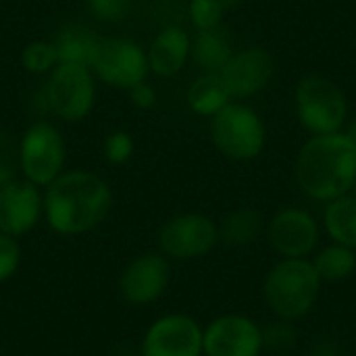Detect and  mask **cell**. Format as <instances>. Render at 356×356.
I'll use <instances>...</instances> for the list:
<instances>
[{"mask_svg": "<svg viewBox=\"0 0 356 356\" xmlns=\"http://www.w3.org/2000/svg\"><path fill=\"white\" fill-rule=\"evenodd\" d=\"M313 267L321 282H342L348 280L356 271V254L353 248L342 244L325 246L313 261Z\"/></svg>", "mask_w": 356, "mask_h": 356, "instance_id": "cell-22", "label": "cell"}, {"mask_svg": "<svg viewBox=\"0 0 356 356\" xmlns=\"http://www.w3.org/2000/svg\"><path fill=\"white\" fill-rule=\"evenodd\" d=\"M171 282L169 259L161 252H146L136 257L119 275V294L134 307L156 302Z\"/></svg>", "mask_w": 356, "mask_h": 356, "instance_id": "cell-13", "label": "cell"}, {"mask_svg": "<svg viewBox=\"0 0 356 356\" xmlns=\"http://www.w3.org/2000/svg\"><path fill=\"white\" fill-rule=\"evenodd\" d=\"M232 38L223 25L196 31L190 46V58L202 73H221L232 58Z\"/></svg>", "mask_w": 356, "mask_h": 356, "instance_id": "cell-17", "label": "cell"}, {"mask_svg": "<svg viewBox=\"0 0 356 356\" xmlns=\"http://www.w3.org/2000/svg\"><path fill=\"white\" fill-rule=\"evenodd\" d=\"M350 192H353V196L356 198V179H355V184H353V188H350Z\"/></svg>", "mask_w": 356, "mask_h": 356, "instance_id": "cell-33", "label": "cell"}, {"mask_svg": "<svg viewBox=\"0 0 356 356\" xmlns=\"http://www.w3.org/2000/svg\"><path fill=\"white\" fill-rule=\"evenodd\" d=\"M221 2H223V6H225V8H232V6H236L240 0H221Z\"/></svg>", "mask_w": 356, "mask_h": 356, "instance_id": "cell-32", "label": "cell"}, {"mask_svg": "<svg viewBox=\"0 0 356 356\" xmlns=\"http://www.w3.org/2000/svg\"><path fill=\"white\" fill-rule=\"evenodd\" d=\"M100 40L102 38L94 29L79 23H69L56 33L52 42L58 54V63H75L90 67Z\"/></svg>", "mask_w": 356, "mask_h": 356, "instance_id": "cell-18", "label": "cell"}, {"mask_svg": "<svg viewBox=\"0 0 356 356\" xmlns=\"http://www.w3.org/2000/svg\"><path fill=\"white\" fill-rule=\"evenodd\" d=\"M19 171V144L0 129V188L17 177Z\"/></svg>", "mask_w": 356, "mask_h": 356, "instance_id": "cell-26", "label": "cell"}, {"mask_svg": "<svg viewBox=\"0 0 356 356\" xmlns=\"http://www.w3.org/2000/svg\"><path fill=\"white\" fill-rule=\"evenodd\" d=\"M127 96H129V102H131L136 108H140V111H150V108H154V106H156V100H159L154 86H150L148 81H142V83L129 88V90H127Z\"/></svg>", "mask_w": 356, "mask_h": 356, "instance_id": "cell-30", "label": "cell"}, {"mask_svg": "<svg viewBox=\"0 0 356 356\" xmlns=\"http://www.w3.org/2000/svg\"><path fill=\"white\" fill-rule=\"evenodd\" d=\"M263 332V348L271 350H284L294 346L296 342V332L290 325V321L280 319L277 323H269L267 327H261Z\"/></svg>", "mask_w": 356, "mask_h": 356, "instance_id": "cell-28", "label": "cell"}, {"mask_svg": "<svg viewBox=\"0 0 356 356\" xmlns=\"http://www.w3.org/2000/svg\"><path fill=\"white\" fill-rule=\"evenodd\" d=\"M300 190L313 200H336L350 192L356 179V148L346 134L313 136L296 161Z\"/></svg>", "mask_w": 356, "mask_h": 356, "instance_id": "cell-2", "label": "cell"}, {"mask_svg": "<svg viewBox=\"0 0 356 356\" xmlns=\"http://www.w3.org/2000/svg\"><path fill=\"white\" fill-rule=\"evenodd\" d=\"M261 327L244 315H223L202 327V356H259Z\"/></svg>", "mask_w": 356, "mask_h": 356, "instance_id": "cell-12", "label": "cell"}, {"mask_svg": "<svg viewBox=\"0 0 356 356\" xmlns=\"http://www.w3.org/2000/svg\"><path fill=\"white\" fill-rule=\"evenodd\" d=\"M134 150H136V142H134L131 134L125 131V129L111 131L104 138V144H102L104 159L111 165H125V163H129V159L134 156Z\"/></svg>", "mask_w": 356, "mask_h": 356, "instance_id": "cell-25", "label": "cell"}, {"mask_svg": "<svg viewBox=\"0 0 356 356\" xmlns=\"http://www.w3.org/2000/svg\"><path fill=\"white\" fill-rule=\"evenodd\" d=\"M88 10L102 23L123 21L131 8V0H86Z\"/></svg>", "mask_w": 356, "mask_h": 356, "instance_id": "cell-29", "label": "cell"}, {"mask_svg": "<svg viewBox=\"0 0 356 356\" xmlns=\"http://www.w3.org/2000/svg\"><path fill=\"white\" fill-rule=\"evenodd\" d=\"M325 232L336 244L356 250V198L344 194L336 200H330L323 215Z\"/></svg>", "mask_w": 356, "mask_h": 356, "instance_id": "cell-20", "label": "cell"}, {"mask_svg": "<svg viewBox=\"0 0 356 356\" xmlns=\"http://www.w3.org/2000/svg\"><path fill=\"white\" fill-rule=\"evenodd\" d=\"M271 248L284 259H307L319 244V225L305 209H284L267 225Z\"/></svg>", "mask_w": 356, "mask_h": 356, "instance_id": "cell-14", "label": "cell"}, {"mask_svg": "<svg viewBox=\"0 0 356 356\" xmlns=\"http://www.w3.org/2000/svg\"><path fill=\"white\" fill-rule=\"evenodd\" d=\"M19 144V171L23 179L38 188L50 186L67 163V142L60 129L46 121H33L21 136Z\"/></svg>", "mask_w": 356, "mask_h": 356, "instance_id": "cell-5", "label": "cell"}, {"mask_svg": "<svg viewBox=\"0 0 356 356\" xmlns=\"http://www.w3.org/2000/svg\"><path fill=\"white\" fill-rule=\"evenodd\" d=\"M346 138L353 142V146L356 148V117L350 121V125H348V129H346Z\"/></svg>", "mask_w": 356, "mask_h": 356, "instance_id": "cell-31", "label": "cell"}, {"mask_svg": "<svg viewBox=\"0 0 356 356\" xmlns=\"http://www.w3.org/2000/svg\"><path fill=\"white\" fill-rule=\"evenodd\" d=\"M263 229V217L254 209H238L229 213L219 225V240L227 246L242 248L252 244Z\"/></svg>", "mask_w": 356, "mask_h": 356, "instance_id": "cell-21", "label": "cell"}, {"mask_svg": "<svg viewBox=\"0 0 356 356\" xmlns=\"http://www.w3.org/2000/svg\"><path fill=\"white\" fill-rule=\"evenodd\" d=\"M275 71L273 58L265 48H244L234 52L221 69V79L232 98H250L267 88Z\"/></svg>", "mask_w": 356, "mask_h": 356, "instance_id": "cell-15", "label": "cell"}, {"mask_svg": "<svg viewBox=\"0 0 356 356\" xmlns=\"http://www.w3.org/2000/svg\"><path fill=\"white\" fill-rule=\"evenodd\" d=\"M211 140L227 159L252 161L265 148V125L250 106L229 102L211 117Z\"/></svg>", "mask_w": 356, "mask_h": 356, "instance_id": "cell-7", "label": "cell"}, {"mask_svg": "<svg viewBox=\"0 0 356 356\" xmlns=\"http://www.w3.org/2000/svg\"><path fill=\"white\" fill-rule=\"evenodd\" d=\"M219 244V225L202 213H181L159 229V252L173 261L207 257Z\"/></svg>", "mask_w": 356, "mask_h": 356, "instance_id": "cell-9", "label": "cell"}, {"mask_svg": "<svg viewBox=\"0 0 356 356\" xmlns=\"http://www.w3.org/2000/svg\"><path fill=\"white\" fill-rule=\"evenodd\" d=\"M113 207L111 186L94 171H63L44 188V221L67 238L83 236L104 223Z\"/></svg>", "mask_w": 356, "mask_h": 356, "instance_id": "cell-1", "label": "cell"}, {"mask_svg": "<svg viewBox=\"0 0 356 356\" xmlns=\"http://www.w3.org/2000/svg\"><path fill=\"white\" fill-rule=\"evenodd\" d=\"M21 265V244L17 238L0 234V284L8 282Z\"/></svg>", "mask_w": 356, "mask_h": 356, "instance_id": "cell-27", "label": "cell"}, {"mask_svg": "<svg viewBox=\"0 0 356 356\" xmlns=\"http://www.w3.org/2000/svg\"><path fill=\"white\" fill-rule=\"evenodd\" d=\"M294 100L298 121L313 136L340 131L348 117L344 92L321 75H305L296 83Z\"/></svg>", "mask_w": 356, "mask_h": 356, "instance_id": "cell-6", "label": "cell"}, {"mask_svg": "<svg viewBox=\"0 0 356 356\" xmlns=\"http://www.w3.org/2000/svg\"><path fill=\"white\" fill-rule=\"evenodd\" d=\"M188 106L198 117H215L223 106L232 102V96L219 73H202L192 81L186 94Z\"/></svg>", "mask_w": 356, "mask_h": 356, "instance_id": "cell-19", "label": "cell"}, {"mask_svg": "<svg viewBox=\"0 0 356 356\" xmlns=\"http://www.w3.org/2000/svg\"><path fill=\"white\" fill-rule=\"evenodd\" d=\"M190 46L192 38L184 27L169 25L161 29L146 48L150 73L159 77H175L190 58Z\"/></svg>", "mask_w": 356, "mask_h": 356, "instance_id": "cell-16", "label": "cell"}, {"mask_svg": "<svg viewBox=\"0 0 356 356\" xmlns=\"http://www.w3.org/2000/svg\"><path fill=\"white\" fill-rule=\"evenodd\" d=\"M225 6L221 0H190L188 4V17L196 31L219 27L225 15Z\"/></svg>", "mask_w": 356, "mask_h": 356, "instance_id": "cell-24", "label": "cell"}, {"mask_svg": "<svg viewBox=\"0 0 356 356\" xmlns=\"http://www.w3.org/2000/svg\"><path fill=\"white\" fill-rule=\"evenodd\" d=\"M44 108L67 123L83 121L96 104V77L90 67L58 63L40 90Z\"/></svg>", "mask_w": 356, "mask_h": 356, "instance_id": "cell-4", "label": "cell"}, {"mask_svg": "<svg viewBox=\"0 0 356 356\" xmlns=\"http://www.w3.org/2000/svg\"><path fill=\"white\" fill-rule=\"evenodd\" d=\"M21 65L31 75H48L58 65V54L54 42L33 40L21 52Z\"/></svg>", "mask_w": 356, "mask_h": 356, "instance_id": "cell-23", "label": "cell"}, {"mask_svg": "<svg viewBox=\"0 0 356 356\" xmlns=\"http://www.w3.org/2000/svg\"><path fill=\"white\" fill-rule=\"evenodd\" d=\"M44 219V192L23 177L0 188V234L23 238Z\"/></svg>", "mask_w": 356, "mask_h": 356, "instance_id": "cell-11", "label": "cell"}, {"mask_svg": "<svg viewBox=\"0 0 356 356\" xmlns=\"http://www.w3.org/2000/svg\"><path fill=\"white\" fill-rule=\"evenodd\" d=\"M321 277L307 259H284L265 277V300L275 317L298 321L311 313L321 290Z\"/></svg>", "mask_w": 356, "mask_h": 356, "instance_id": "cell-3", "label": "cell"}, {"mask_svg": "<svg viewBox=\"0 0 356 356\" xmlns=\"http://www.w3.org/2000/svg\"><path fill=\"white\" fill-rule=\"evenodd\" d=\"M140 356H202V325L190 315H163L144 332Z\"/></svg>", "mask_w": 356, "mask_h": 356, "instance_id": "cell-10", "label": "cell"}, {"mask_svg": "<svg viewBox=\"0 0 356 356\" xmlns=\"http://www.w3.org/2000/svg\"><path fill=\"white\" fill-rule=\"evenodd\" d=\"M90 69L102 83L127 92L148 79V52L129 38H102Z\"/></svg>", "mask_w": 356, "mask_h": 356, "instance_id": "cell-8", "label": "cell"}]
</instances>
